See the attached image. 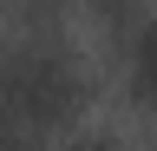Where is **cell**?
<instances>
[{
  "label": "cell",
  "instance_id": "1",
  "mask_svg": "<svg viewBox=\"0 0 157 151\" xmlns=\"http://www.w3.org/2000/svg\"><path fill=\"white\" fill-rule=\"evenodd\" d=\"M0 105L33 131H59L85 105V79L59 46H13L0 59Z\"/></svg>",
  "mask_w": 157,
  "mask_h": 151
},
{
  "label": "cell",
  "instance_id": "4",
  "mask_svg": "<svg viewBox=\"0 0 157 151\" xmlns=\"http://www.w3.org/2000/svg\"><path fill=\"white\" fill-rule=\"evenodd\" d=\"M13 131H20V118H13L7 105H0V138H13Z\"/></svg>",
  "mask_w": 157,
  "mask_h": 151
},
{
  "label": "cell",
  "instance_id": "3",
  "mask_svg": "<svg viewBox=\"0 0 157 151\" xmlns=\"http://www.w3.org/2000/svg\"><path fill=\"white\" fill-rule=\"evenodd\" d=\"M0 151H39V145L26 138V125H20V131H13V138H0Z\"/></svg>",
  "mask_w": 157,
  "mask_h": 151
},
{
  "label": "cell",
  "instance_id": "2",
  "mask_svg": "<svg viewBox=\"0 0 157 151\" xmlns=\"http://www.w3.org/2000/svg\"><path fill=\"white\" fill-rule=\"evenodd\" d=\"M124 85L144 112H157V20H124Z\"/></svg>",
  "mask_w": 157,
  "mask_h": 151
},
{
  "label": "cell",
  "instance_id": "5",
  "mask_svg": "<svg viewBox=\"0 0 157 151\" xmlns=\"http://www.w3.org/2000/svg\"><path fill=\"white\" fill-rule=\"evenodd\" d=\"M72 151H118V145H105V138H78Z\"/></svg>",
  "mask_w": 157,
  "mask_h": 151
}]
</instances>
